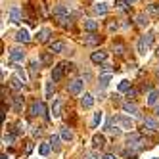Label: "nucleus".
<instances>
[{
  "mask_svg": "<svg viewBox=\"0 0 159 159\" xmlns=\"http://www.w3.org/2000/svg\"><path fill=\"white\" fill-rule=\"evenodd\" d=\"M127 146L129 148H132V150H142V134H136V132H132V134H129L127 136Z\"/></svg>",
  "mask_w": 159,
  "mask_h": 159,
  "instance_id": "obj_1",
  "label": "nucleus"
},
{
  "mask_svg": "<svg viewBox=\"0 0 159 159\" xmlns=\"http://www.w3.org/2000/svg\"><path fill=\"white\" fill-rule=\"evenodd\" d=\"M65 67H67V61H61L54 67V71H52V83H60L61 79H63V73H65Z\"/></svg>",
  "mask_w": 159,
  "mask_h": 159,
  "instance_id": "obj_2",
  "label": "nucleus"
},
{
  "mask_svg": "<svg viewBox=\"0 0 159 159\" xmlns=\"http://www.w3.org/2000/svg\"><path fill=\"white\" fill-rule=\"evenodd\" d=\"M81 90H83V81L81 79H75V81H71L69 86H67V92H69L71 96H79Z\"/></svg>",
  "mask_w": 159,
  "mask_h": 159,
  "instance_id": "obj_3",
  "label": "nucleus"
},
{
  "mask_svg": "<svg viewBox=\"0 0 159 159\" xmlns=\"http://www.w3.org/2000/svg\"><path fill=\"white\" fill-rule=\"evenodd\" d=\"M31 115H42V117H46V119H48V115H46V106H44V102H35V104H33V107H31Z\"/></svg>",
  "mask_w": 159,
  "mask_h": 159,
  "instance_id": "obj_4",
  "label": "nucleus"
},
{
  "mask_svg": "<svg viewBox=\"0 0 159 159\" xmlns=\"http://www.w3.org/2000/svg\"><path fill=\"white\" fill-rule=\"evenodd\" d=\"M90 60H92L94 63H104V61L107 60V52H104V50L92 52V54H90Z\"/></svg>",
  "mask_w": 159,
  "mask_h": 159,
  "instance_id": "obj_5",
  "label": "nucleus"
},
{
  "mask_svg": "<svg viewBox=\"0 0 159 159\" xmlns=\"http://www.w3.org/2000/svg\"><path fill=\"white\" fill-rule=\"evenodd\" d=\"M23 58H25V52L21 48H12L10 50V60L12 61H23Z\"/></svg>",
  "mask_w": 159,
  "mask_h": 159,
  "instance_id": "obj_6",
  "label": "nucleus"
},
{
  "mask_svg": "<svg viewBox=\"0 0 159 159\" xmlns=\"http://www.w3.org/2000/svg\"><path fill=\"white\" fill-rule=\"evenodd\" d=\"M50 35H52V31H50L48 27H44V29H40V31L37 33V40H39V42H48V40H50Z\"/></svg>",
  "mask_w": 159,
  "mask_h": 159,
  "instance_id": "obj_7",
  "label": "nucleus"
},
{
  "mask_svg": "<svg viewBox=\"0 0 159 159\" xmlns=\"http://www.w3.org/2000/svg\"><path fill=\"white\" fill-rule=\"evenodd\" d=\"M102 37H98L96 33H86L84 35V44H90V46H94V44H100Z\"/></svg>",
  "mask_w": 159,
  "mask_h": 159,
  "instance_id": "obj_8",
  "label": "nucleus"
},
{
  "mask_svg": "<svg viewBox=\"0 0 159 159\" xmlns=\"http://www.w3.org/2000/svg\"><path fill=\"white\" fill-rule=\"evenodd\" d=\"M117 123L121 125L123 129H127V130H130V129H134V123L129 119V117H125V115H119L117 117Z\"/></svg>",
  "mask_w": 159,
  "mask_h": 159,
  "instance_id": "obj_9",
  "label": "nucleus"
},
{
  "mask_svg": "<svg viewBox=\"0 0 159 159\" xmlns=\"http://www.w3.org/2000/svg\"><path fill=\"white\" fill-rule=\"evenodd\" d=\"M63 50H65V44H63L61 40L50 42V52H52V54H60V52H63Z\"/></svg>",
  "mask_w": 159,
  "mask_h": 159,
  "instance_id": "obj_10",
  "label": "nucleus"
},
{
  "mask_svg": "<svg viewBox=\"0 0 159 159\" xmlns=\"http://www.w3.org/2000/svg\"><path fill=\"white\" fill-rule=\"evenodd\" d=\"M16 40H17V42H29V40H31L29 31H27V29H19V31L16 33Z\"/></svg>",
  "mask_w": 159,
  "mask_h": 159,
  "instance_id": "obj_11",
  "label": "nucleus"
},
{
  "mask_svg": "<svg viewBox=\"0 0 159 159\" xmlns=\"http://www.w3.org/2000/svg\"><path fill=\"white\" fill-rule=\"evenodd\" d=\"M52 115L54 117L61 115V102H60V98H54V102H52Z\"/></svg>",
  "mask_w": 159,
  "mask_h": 159,
  "instance_id": "obj_12",
  "label": "nucleus"
},
{
  "mask_svg": "<svg viewBox=\"0 0 159 159\" xmlns=\"http://www.w3.org/2000/svg\"><path fill=\"white\" fill-rule=\"evenodd\" d=\"M81 106L84 107V109H90L94 106V98H92V94H84L83 98H81Z\"/></svg>",
  "mask_w": 159,
  "mask_h": 159,
  "instance_id": "obj_13",
  "label": "nucleus"
},
{
  "mask_svg": "<svg viewBox=\"0 0 159 159\" xmlns=\"http://www.w3.org/2000/svg\"><path fill=\"white\" fill-rule=\"evenodd\" d=\"M56 21H58L61 27H71L73 25V17L71 16H60V17H56Z\"/></svg>",
  "mask_w": 159,
  "mask_h": 159,
  "instance_id": "obj_14",
  "label": "nucleus"
},
{
  "mask_svg": "<svg viewBox=\"0 0 159 159\" xmlns=\"http://www.w3.org/2000/svg\"><path fill=\"white\" fill-rule=\"evenodd\" d=\"M8 16H10V21H12V23H19V21H21V12H19V8H12Z\"/></svg>",
  "mask_w": 159,
  "mask_h": 159,
  "instance_id": "obj_15",
  "label": "nucleus"
},
{
  "mask_svg": "<svg viewBox=\"0 0 159 159\" xmlns=\"http://www.w3.org/2000/svg\"><path fill=\"white\" fill-rule=\"evenodd\" d=\"M92 144H94V148H104L106 146V136L104 134H94L92 136Z\"/></svg>",
  "mask_w": 159,
  "mask_h": 159,
  "instance_id": "obj_16",
  "label": "nucleus"
},
{
  "mask_svg": "<svg viewBox=\"0 0 159 159\" xmlns=\"http://www.w3.org/2000/svg\"><path fill=\"white\" fill-rule=\"evenodd\" d=\"M96 29H98V21H94V19H86L84 21V31L86 33H96Z\"/></svg>",
  "mask_w": 159,
  "mask_h": 159,
  "instance_id": "obj_17",
  "label": "nucleus"
},
{
  "mask_svg": "<svg viewBox=\"0 0 159 159\" xmlns=\"http://www.w3.org/2000/svg\"><path fill=\"white\" fill-rule=\"evenodd\" d=\"M10 86H12L14 90H21V88H23V81H21L17 75H14L12 79H10Z\"/></svg>",
  "mask_w": 159,
  "mask_h": 159,
  "instance_id": "obj_18",
  "label": "nucleus"
},
{
  "mask_svg": "<svg viewBox=\"0 0 159 159\" xmlns=\"http://www.w3.org/2000/svg\"><path fill=\"white\" fill-rule=\"evenodd\" d=\"M107 10H109V6H107L106 2H100V4L94 6V12H96L98 16H106V14H107Z\"/></svg>",
  "mask_w": 159,
  "mask_h": 159,
  "instance_id": "obj_19",
  "label": "nucleus"
},
{
  "mask_svg": "<svg viewBox=\"0 0 159 159\" xmlns=\"http://www.w3.org/2000/svg\"><path fill=\"white\" fill-rule=\"evenodd\" d=\"M123 109L130 113V115H138V107H136L134 104H130V102H127V104H123Z\"/></svg>",
  "mask_w": 159,
  "mask_h": 159,
  "instance_id": "obj_20",
  "label": "nucleus"
},
{
  "mask_svg": "<svg viewBox=\"0 0 159 159\" xmlns=\"http://www.w3.org/2000/svg\"><path fill=\"white\" fill-rule=\"evenodd\" d=\"M148 48H150V44H148V42H146V39L142 37V39L138 40V54H140V56H144Z\"/></svg>",
  "mask_w": 159,
  "mask_h": 159,
  "instance_id": "obj_21",
  "label": "nucleus"
},
{
  "mask_svg": "<svg viewBox=\"0 0 159 159\" xmlns=\"http://www.w3.org/2000/svg\"><path fill=\"white\" fill-rule=\"evenodd\" d=\"M157 98H159V92H157V90H152V92L148 94V104H150V106H155V104H157Z\"/></svg>",
  "mask_w": 159,
  "mask_h": 159,
  "instance_id": "obj_22",
  "label": "nucleus"
},
{
  "mask_svg": "<svg viewBox=\"0 0 159 159\" xmlns=\"http://www.w3.org/2000/svg\"><path fill=\"white\" fill-rule=\"evenodd\" d=\"M21 109H23V98H21V96H16L14 98V111H21Z\"/></svg>",
  "mask_w": 159,
  "mask_h": 159,
  "instance_id": "obj_23",
  "label": "nucleus"
},
{
  "mask_svg": "<svg viewBox=\"0 0 159 159\" xmlns=\"http://www.w3.org/2000/svg\"><path fill=\"white\" fill-rule=\"evenodd\" d=\"M144 127H148L150 130H155V129H157V121H155V119H150V117H146V119H144Z\"/></svg>",
  "mask_w": 159,
  "mask_h": 159,
  "instance_id": "obj_24",
  "label": "nucleus"
},
{
  "mask_svg": "<svg viewBox=\"0 0 159 159\" xmlns=\"http://www.w3.org/2000/svg\"><path fill=\"white\" fill-rule=\"evenodd\" d=\"M136 23H138L140 27H146L148 23H150V21H148V16L146 14H138L136 16Z\"/></svg>",
  "mask_w": 159,
  "mask_h": 159,
  "instance_id": "obj_25",
  "label": "nucleus"
},
{
  "mask_svg": "<svg viewBox=\"0 0 159 159\" xmlns=\"http://www.w3.org/2000/svg\"><path fill=\"white\" fill-rule=\"evenodd\" d=\"M109 81H111V73L102 75V77H100V86H102V88H106V86L109 84Z\"/></svg>",
  "mask_w": 159,
  "mask_h": 159,
  "instance_id": "obj_26",
  "label": "nucleus"
},
{
  "mask_svg": "<svg viewBox=\"0 0 159 159\" xmlns=\"http://www.w3.org/2000/svg\"><path fill=\"white\" fill-rule=\"evenodd\" d=\"M61 138H63L65 142H69V140H73V132H71L69 129H67V127H63V129H61Z\"/></svg>",
  "mask_w": 159,
  "mask_h": 159,
  "instance_id": "obj_27",
  "label": "nucleus"
},
{
  "mask_svg": "<svg viewBox=\"0 0 159 159\" xmlns=\"http://www.w3.org/2000/svg\"><path fill=\"white\" fill-rule=\"evenodd\" d=\"M50 148H52V146H50V142H48V144H40V146H39L40 155H42V157H46V155L50 153Z\"/></svg>",
  "mask_w": 159,
  "mask_h": 159,
  "instance_id": "obj_28",
  "label": "nucleus"
},
{
  "mask_svg": "<svg viewBox=\"0 0 159 159\" xmlns=\"http://www.w3.org/2000/svg\"><path fill=\"white\" fill-rule=\"evenodd\" d=\"M50 146L54 148V150H60V136L58 134H52L50 136Z\"/></svg>",
  "mask_w": 159,
  "mask_h": 159,
  "instance_id": "obj_29",
  "label": "nucleus"
},
{
  "mask_svg": "<svg viewBox=\"0 0 159 159\" xmlns=\"http://www.w3.org/2000/svg\"><path fill=\"white\" fill-rule=\"evenodd\" d=\"M129 90H130V81L125 79V81L119 83V92H129Z\"/></svg>",
  "mask_w": 159,
  "mask_h": 159,
  "instance_id": "obj_30",
  "label": "nucleus"
},
{
  "mask_svg": "<svg viewBox=\"0 0 159 159\" xmlns=\"http://www.w3.org/2000/svg\"><path fill=\"white\" fill-rule=\"evenodd\" d=\"M50 54H52V52H44V54L40 56V61L46 63V65H50V63H52V56H50Z\"/></svg>",
  "mask_w": 159,
  "mask_h": 159,
  "instance_id": "obj_31",
  "label": "nucleus"
},
{
  "mask_svg": "<svg viewBox=\"0 0 159 159\" xmlns=\"http://www.w3.org/2000/svg\"><path fill=\"white\" fill-rule=\"evenodd\" d=\"M100 121H102V111H96V113H94V119H92V127H94V129L100 125Z\"/></svg>",
  "mask_w": 159,
  "mask_h": 159,
  "instance_id": "obj_32",
  "label": "nucleus"
},
{
  "mask_svg": "<svg viewBox=\"0 0 159 159\" xmlns=\"http://www.w3.org/2000/svg\"><path fill=\"white\" fill-rule=\"evenodd\" d=\"M16 69H17V77L21 79V81H23V83H27L29 81V79H27V75H25V71L23 69H21V67H16Z\"/></svg>",
  "mask_w": 159,
  "mask_h": 159,
  "instance_id": "obj_33",
  "label": "nucleus"
},
{
  "mask_svg": "<svg viewBox=\"0 0 159 159\" xmlns=\"http://www.w3.org/2000/svg\"><path fill=\"white\" fill-rule=\"evenodd\" d=\"M115 4H117L119 10H127V8H129V2H127V0H117Z\"/></svg>",
  "mask_w": 159,
  "mask_h": 159,
  "instance_id": "obj_34",
  "label": "nucleus"
},
{
  "mask_svg": "<svg viewBox=\"0 0 159 159\" xmlns=\"http://www.w3.org/2000/svg\"><path fill=\"white\" fill-rule=\"evenodd\" d=\"M31 77H37V61H31Z\"/></svg>",
  "mask_w": 159,
  "mask_h": 159,
  "instance_id": "obj_35",
  "label": "nucleus"
},
{
  "mask_svg": "<svg viewBox=\"0 0 159 159\" xmlns=\"http://www.w3.org/2000/svg\"><path fill=\"white\" fill-rule=\"evenodd\" d=\"M102 73H113V69H111V65H107V63H104V65H102Z\"/></svg>",
  "mask_w": 159,
  "mask_h": 159,
  "instance_id": "obj_36",
  "label": "nucleus"
},
{
  "mask_svg": "<svg viewBox=\"0 0 159 159\" xmlns=\"http://www.w3.org/2000/svg\"><path fill=\"white\" fill-rule=\"evenodd\" d=\"M148 12H152V14H159V6H157V4L148 6Z\"/></svg>",
  "mask_w": 159,
  "mask_h": 159,
  "instance_id": "obj_37",
  "label": "nucleus"
},
{
  "mask_svg": "<svg viewBox=\"0 0 159 159\" xmlns=\"http://www.w3.org/2000/svg\"><path fill=\"white\" fill-rule=\"evenodd\" d=\"M14 142V134H6L4 136V144H12Z\"/></svg>",
  "mask_w": 159,
  "mask_h": 159,
  "instance_id": "obj_38",
  "label": "nucleus"
},
{
  "mask_svg": "<svg viewBox=\"0 0 159 159\" xmlns=\"http://www.w3.org/2000/svg\"><path fill=\"white\" fill-rule=\"evenodd\" d=\"M115 50H117V54H119V56H123V52H125V46H123V44H115Z\"/></svg>",
  "mask_w": 159,
  "mask_h": 159,
  "instance_id": "obj_39",
  "label": "nucleus"
},
{
  "mask_svg": "<svg viewBox=\"0 0 159 159\" xmlns=\"http://www.w3.org/2000/svg\"><path fill=\"white\" fill-rule=\"evenodd\" d=\"M136 94H138V92H136L134 88H130L129 92H127V98H136Z\"/></svg>",
  "mask_w": 159,
  "mask_h": 159,
  "instance_id": "obj_40",
  "label": "nucleus"
},
{
  "mask_svg": "<svg viewBox=\"0 0 159 159\" xmlns=\"http://www.w3.org/2000/svg\"><path fill=\"white\" fill-rule=\"evenodd\" d=\"M102 159H117V155H113V153H106Z\"/></svg>",
  "mask_w": 159,
  "mask_h": 159,
  "instance_id": "obj_41",
  "label": "nucleus"
},
{
  "mask_svg": "<svg viewBox=\"0 0 159 159\" xmlns=\"http://www.w3.org/2000/svg\"><path fill=\"white\" fill-rule=\"evenodd\" d=\"M107 27H109V31H115V29H117V23H113V21H111Z\"/></svg>",
  "mask_w": 159,
  "mask_h": 159,
  "instance_id": "obj_42",
  "label": "nucleus"
},
{
  "mask_svg": "<svg viewBox=\"0 0 159 159\" xmlns=\"http://www.w3.org/2000/svg\"><path fill=\"white\" fill-rule=\"evenodd\" d=\"M33 152V144H27V148H25V153H31Z\"/></svg>",
  "mask_w": 159,
  "mask_h": 159,
  "instance_id": "obj_43",
  "label": "nucleus"
},
{
  "mask_svg": "<svg viewBox=\"0 0 159 159\" xmlns=\"http://www.w3.org/2000/svg\"><path fill=\"white\" fill-rule=\"evenodd\" d=\"M155 115H157V117H159V106H157V107H155Z\"/></svg>",
  "mask_w": 159,
  "mask_h": 159,
  "instance_id": "obj_44",
  "label": "nucleus"
},
{
  "mask_svg": "<svg viewBox=\"0 0 159 159\" xmlns=\"http://www.w3.org/2000/svg\"><path fill=\"white\" fill-rule=\"evenodd\" d=\"M127 2H129V4H132V2H136V0H127Z\"/></svg>",
  "mask_w": 159,
  "mask_h": 159,
  "instance_id": "obj_45",
  "label": "nucleus"
},
{
  "mask_svg": "<svg viewBox=\"0 0 159 159\" xmlns=\"http://www.w3.org/2000/svg\"><path fill=\"white\" fill-rule=\"evenodd\" d=\"M0 159H8V155H2V157H0Z\"/></svg>",
  "mask_w": 159,
  "mask_h": 159,
  "instance_id": "obj_46",
  "label": "nucleus"
},
{
  "mask_svg": "<svg viewBox=\"0 0 159 159\" xmlns=\"http://www.w3.org/2000/svg\"><path fill=\"white\" fill-rule=\"evenodd\" d=\"M155 54H157V56H159V46H157V50H155Z\"/></svg>",
  "mask_w": 159,
  "mask_h": 159,
  "instance_id": "obj_47",
  "label": "nucleus"
},
{
  "mask_svg": "<svg viewBox=\"0 0 159 159\" xmlns=\"http://www.w3.org/2000/svg\"><path fill=\"white\" fill-rule=\"evenodd\" d=\"M155 159H159V157H155Z\"/></svg>",
  "mask_w": 159,
  "mask_h": 159,
  "instance_id": "obj_48",
  "label": "nucleus"
}]
</instances>
